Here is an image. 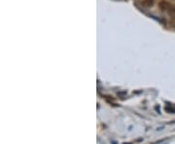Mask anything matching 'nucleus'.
I'll list each match as a JSON object with an SVG mask.
<instances>
[{
	"instance_id": "1",
	"label": "nucleus",
	"mask_w": 175,
	"mask_h": 144,
	"mask_svg": "<svg viewBox=\"0 0 175 144\" xmlns=\"http://www.w3.org/2000/svg\"><path fill=\"white\" fill-rule=\"evenodd\" d=\"M170 7H171V4H169L168 2H166V1H161L160 2V8L161 9V10L168 11Z\"/></svg>"
},
{
	"instance_id": "3",
	"label": "nucleus",
	"mask_w": 175,
	"mask_h": 144,
	"mask_svg": "<svg viewBox=\"0 0 175 144\" xmlns=\"http://www.w3.org/2000/svg\"><path fill=\"white\" fill-rule=\"evenodd\" d=\"M168 14L171 16H175V6L171 5V7H170V9L168 10Z\"/></svg>"
},
{
	"instance_id": "2",
	"label": "nucleus",
	"mask_w": 175,
	"mask_h": 144,
	"mask_svg": "<svg viewBox=\"0 0 175 144\" xmlns=\"http://www.w3.org/2000/svg\"><path fill=\"white\" fill-rule=\"evenodd\" d=\"M153 3H154L153 0H143L142 5L145 6V7H151V6H153Z\"/></svg>"
}]
</instances>
